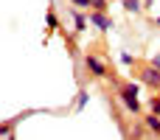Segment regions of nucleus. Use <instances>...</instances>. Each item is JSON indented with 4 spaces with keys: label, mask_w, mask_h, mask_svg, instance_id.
<instances>
[{
    "label": "nucleus",
    "mask_w": 160,
    "mask_h": 140,
    "mask_svg": "<svg viewBox=\"0 0 160 140\" xmlns=\"http://www.w3.org/2000/svg\"><path fill=\"white\" fill-rule=\"evenodd\" d=\"M138 84L132 81H118V101L124 104V109L135 118H141V98H138Z\"/></svg>",
    "instance_id": "1"
},
{
    "label": "nucleus",
    "mask_w": 160,
    "mask_h": 140,
    "mask_svg": "<svg viewBox=\"0 0 160 140\" xmlns=\"http://www.w3.org/2000/svg\"><path fill=\"white\" fill-rule=\"evenodd\" d=\"M82 62H84V67H87V73H90L93 79H112V76H115V73H112V67H110L98 53H93V51H87Z\"/></svg>",
    "instance_id": "2"
},
{
    "label": "nucleus",
    "mask_w": 160,
    "mask_h": 140,
    "mask_svg": "<svg viewBox=\"0 0 160 140\" xmlns=\"http://www.w3.org/2000/svg\"><path fill=\"white\" fill-rule=\"evenodd\" d=\"M138 79H141L152 93H160V70H158V67H152V65L141 67V70H138Z\"/></svg>",
    "instance_id": "3"
},
{
    "label": "nucleus",
    "mask_w": 160,
    "mask_h": 140,
    "mask_svg": "<svg viewBox=\"0 0 160 140\" xmlns=\"http://www.w3.org/2000/svg\"><path fill=\"white\" fill-rule=\"evenodd\" d=\"M87 17H90V22H93L98 31H110V28H112V17H110L107 11H90Z\"/></svg>",
    "instance_id": "4"
},
{
    "label": "nucleus",
    "mask_w": 160,
    "mask_h": 140,
    "mask_svg": "<svg viewBox=\"0 0 160 140\" xmlns=\"http://www.w3.org/2000/svg\"><path fill=\"white\" fill-rule=\"evenodd\" d=\"M28 115H31V112H20V115H14L11 121H3V123H0V135L8 140V138H11V129H14V126H17L22 118H28Z\"/></svg>",
    "instance_id": "5"
},
{
    "label": "nucleus",
    "mask_w": 160,
    "mask_h": 140,
    "mask_svg": "<svg viewBox=\"0 0 160 140\" xmlns=\"http://www.w3.org/2000/svg\"><path fill=\"white\" fill-rule=\"evenodd\" d=\"M143 126L152 132V135H158L160 138V115H155V112H149L146 118H143Z\"/></svg>",
    "instance_id": "6"
},
{
    "label": "nucleus",
    "mask_w": 160,
    "mask_h": 140,
    "mask_svg": "<svg viewBox=\"0 0 160 140\" xmlns=\"http://www.w3.org/2000/svg\"><path fill=\"white\" fill-rule=\"evenodd\" d=\"M45 28H48V34H53V31L59 28V17H56V8H53V6L45 11Z\"/></svg>",
    "instance_id": "7"
},
{
    "label": "nucleus",
    "mask_w": 160,
    "mask_h": 140,
    "mask_svg": "<svg viewBox=\"0 0 160 140\" xmlns=\"http://www.w3.org/2000/svg\"><path fill=\"white\" fill-rule=\"evenodd\" d=\"M87 22H90V17H84L82 11H73V25H76V34L87 31Z\"/></svg>",
    "instance_id": "8"
},
{
    "label": "nucleus",
    "mask_w": 160,
    "mask_h": 140,
    "mask_svg": "<svg viewBox=\"0 0 160 140\" xmlns=\"http://www.w3.org/2000/svg\"><path fill=\"white\" fill-rule=\"evenodd\" d=\"M124 11L127 14H141L143 11V3L141 0H124Z\"/></svg>",
    "instance_id": "9"
},
{
    "label": "nucleus",
    "mask_w": 160,
    "mask_h": 140,
    "mask_svg": "<svg viewBox=\"0 0 160 140\" xmlns=\"http://www.w3.org/2000/svg\"><path fill=\"white\" fill-rule=\"evenodd\" d=\"M149 109H152L155 115H160V93H155V95L149 98Z\"/></svg>",
    "instance_id": "10"
},
{
    "label": "nucleus",
    "mask_w": 160,
    "mask_h": 140,
    "mask_svg": "<svg viewBox=\"0 0 160 140\" xmlns=\"http://www.w3.org/2000/svg\"><path fill=\"white\" fill-rule=\"evenodd\" d=\"M70 6H76V8H87V11H93V0H68Z\"/></svg>",
    "instance_id": "11"
},
{
    "label": "nucleus",
    "mask_w": 160,
    "mask_h": 140,
    "mask_svg": "<svg viewBox=\"0 0 160 140\" xmlns=\"http://www.w3.org/2000/svg\"><path fill=\"white\" fill-rule=\"evenodd\" d=\"M121 62H124L127 67H135V65H138V62H135V56H132L129 51H124V53H121Z\"/></svg>",
    "instance_id": "12"
},
{
    "label": "nucleus",
    "mask_w": 160,
    "mask_h": 140,
    "mask_svg": "<svg viewBox=\"0 0 160 140\" xmlns=\"http://www.w3.org/2000/svg\"><path fill=\"white\" fill-rule=\"evenodd\" d=\"M107 8H110L107 0H93V11H107Z\"/></svg>",
    "instance_id": "13"
},
{
    "label": "nucleus",
    "mask_w": 160,
    "mask_h": 140,
    "mask_svg": "<svg viewBox=\"0 0 160 140\" xmlns=\"http://www.w3.org/2000/svg\"><path fill=\"white\" fill-rule=\"evenodd\" d=\"M84 104H87V93H84V90H82V93H79V104H76V109H82V107H84Z\"/></svg>",
    "instance_id": "14"
},
{
    "label": "nucleus",
    "mask_w": 160,
    "mask_h": 140,
    "mask_svg": "<svg viewBox=\"0 0 160 140\" xmlns=\"http://www.w3.org/2000/svg\"><path fill=\"white\" fill-rule=\"evenodd\" d=\"M152 67H158V70H160V56H155V59H152Z\"/></svg>",
    "instance_id": "15"
},
{
    "label": "nucleus",
    "mask_w": 160,
    "mask_h": 140,
    "mask_svg": "<svg viewBox=\"0 0 160 140\" xmlns=\"http://www.w3.org/2000/svg\"><path fill=\"white\" fill-rule=\"evenodd\" d=\"M132 140H143V138H132Z\"/></svg>",
    "instance_id": "16"
}]
</instances>
